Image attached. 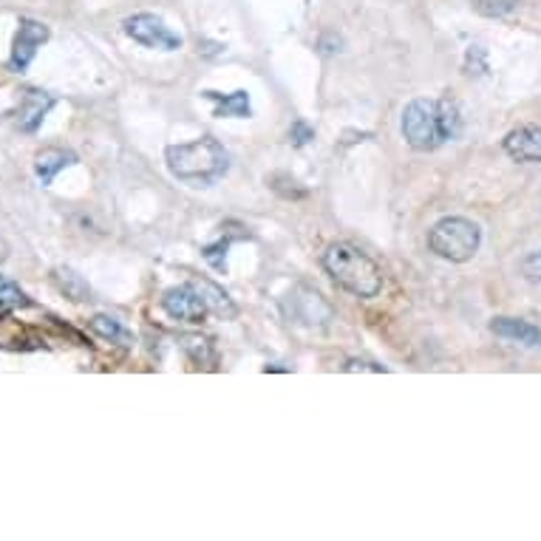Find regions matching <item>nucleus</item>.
<instances>
[{
	"label": "nucleus",
	"mask_w": 541,
	"mask_h": 541,
	"mask_svg": "<svg viewBox=\"0 0 541 541\" xmlns=\"http://www.w3.org/2000/svg\"><path fill=\"white\" fill-rule=\"evenodd\" d=\"M400 128L414 150H437L459 133V108L451 100L416 97L406 105Z\"/></svg>",
	"instance_id": "nucleus-1"
},
{
	"label": "nucleus",
	"mask_w": 541,
	"mask_h": 541,
	"mask_svg": "<svg viewBox=\"0 0 541 541\" xmlns=\"http://www.w3.org/2000/svg\"><path fill=\"white\" fill-rule=\"evenodd\" d=\"M165 162L170 174L179 182L190 184V188H210L230 167L227 150L222 148L219 139L213 136L193 139V142H184V145H170L165 150Z\"/></svg>",
	"instance_id": "nucleus-2"
},
{
	"label": "nucleus",
	"mask_w": 541,
	"mask_h": 541,
	"mask_svg": "<svg viewBox=\"0 0 541 541\" xmlns=\"http://www.w3.org/2000/svg\"><path fill=\"white\" fill-rule=\"evenodd\" d=\"M323 270L354 298H377L383 292V270L377 261L349 241H337L323 253Z\"/></svg>",
	"instance_id": "nucleus-3"
},
{
	"label": "nucleus",
	"mask_w": 541,
	"mask_h": 541,
	"mask_svg": "<svg viewBox=\"0 0 541 541\" xmlns=\"http://www.w3.org/2000/svg\"><path fill=\"white\" fill-rule=\"evenodd\" d=\"M479 244H482V230H479V224L459 219V215L437 222L428 233L431 253L445 261H454V264H465V261H471L479 250Z\"/></svg>",
	"instance_id": "nucleus-4"
},
{
	"label": "nucleus",
	"mask_w": 541,
	"mask_h": 541,
	"mask_svg": "<svg viewBox=\"0 0 541 541\" xmlns=\"http://www.w3.org/2000/svg\"><path fill=\"white\" fill-rule=\"evenodd\" d=\"M125 35L131 40H136L145 49H159V52H176L182 49V37L170 28L162 18L157 14H133V18L125 20Z\"/></svg>",
	"instance_id": "nucleus-5"
},
{
	"label": "nucleus",
	"mask_w": 541,
	"mask_h": 541,
	"mask_svg": "<svg viewBox=\"0 0 541 541\" xmlns=\"http://www.w3.org/2000/svg\"><path fill=\"white\" fill-rule=\"evenodd\" d=\"M162 309L174 320H182V323H202L210 315V309H207L205 298L198 295V289L193 287V281L165 289Z\"/></svg>",
	"instance_id": "nucleus-6"
},
{
	"label": "nucleus",
	"mask_w": 541,
	"mask_h": 541,
	"mask_svg": "<svg viewBox=\"0 0 541 541\" xmlns=\"http://www.w3.org/2000/svg\"><path fill=\"white\" fill-rule=\"evenodd\" d=\"M49 26L40 23V20H32V18H23L20 26H18V35H14V45H12V57H9V69L14 74H23L28 66H32V60L37 54L40 45L49 40Z\"/></svg>",
	"instance_id": "nucleus-7"
},
{
	"label": "nucleus",
	"mask_w": 541,
	"mask_h": 541,
	"mask_svg": "<svg viewBox=\"0 0 541 541\" xmlns=\"http://www.w3.org/2000/svg\"><path fill=\"white\" fill-rule=\"evenodd\" d=\"M505 153L513 162L541 165V125H519L502 142Z\"/></svg>",
	"instance_id": "nucleus-8"
},
{
	"label": "nucleus",
	"mask_w": 541,
	"mask_h": 541,
	"mask_svg": "<svg viewBox=\"0 0 541 541\" xmlns=\"http://www.w3.org/2000/svg\"><path fill=\"white\" fill-rule=\"evenodd\" d=\"M52 105H54L52 94H45V91H37V88H26L20 94L18 111H14V122L20 125V131L35 133L40 128V122L45 119V114L52 111Z\"/></svg>",
	"instance_id": "nucleus-9"
},
{
	"label": "nucleus",
	"mask_w": 541,
	"mask_h": 541,
	"mask_svg": "<svg viewBox=\"0 0 541 541\" xmlns=\"http://www.w3.org/2000/svg\"><path fill=\"white\" fill-rule=\"evenodd\" d=\"M289 298H292L289 301L292 303V318H298V323H306V327H323V323L332 320L327 315H318V309H329V312H332V306L323 301L318 292L298 287Z\"/></svg>",
	"instance_id": "nucleus-10"
},
{
	"label": "nucleus",
	"mask_w": 541,
	"mask_h": 541,
	"mask_svg": "<svg viewBox=\"0 0 541 541\" xmlns=\"http://www.w3.org/2000/svg\"><path fill=\"white\" fill-rule=\"evenodd\" d=\"M490 332L497 337H505V340H516V343H521V346H533V349L541 346V329L528 320H519V318H493Z\"/></svg>",
	"instance_id": "nucleus-11"
},
{
	"label": "nucleus",
	"mask_w": 541,
	"mask_h": 541,
	"mask_svg": "<svg viewBox=\"0 0 541 541\" xmlns=\"http://www.w3.org/2000/svg\"><path fill=\"white\" fill-rule=\"evenodd\" d=\"M77 162V157L71 150H63V148H43L40 153H37V159H35V170H37V179L43 182V184H52L54 179H57V174L63 167H69V165H74Z\"/></svg>",
	"instance_id": "nucleus-12"
},
{
	"label": "nucleus",
	"mask_w": 541,
	"mask_h": 541,
	"mask_svg": "<svg viewBox=\"0 0 541 541\" xmlns=\"http://www.w3.org/2000/svg\"><path fill=\"white\" fill-rule=\"evenodd\" d=\"M193 287L198 289V295L205 298L207 309H210V315L215 318H222V320H233L236 318V303L230 301L227 292L219 287V284H213V281H193Z\"/></svg>",
	"instance_id": "nucleus-13"
},
{
	"label": "nucleus",
	"mask_w": 541,
	"mask_h": 541,
	"mask_svg": "<svg viewBox=\"0 0 541 541\" xmlns=\"http://www.w3.org/2000/svg\"><path fill=\"white\" fill-rule=\"evenodd\" d=\"M205 97L215 102L213 117H236V119H246L250 111V94L246 91H233V94H219V91H205Z\"/></svg>",
	"instance_id": "nucleus-14"
},
{
	"label": "nucleus",
	"mask_w": 541,
	"mask_h": 541,
	"mask_svg": "<svg viewBox=\"0 0 541 541\" xmlns=\"http://www.w3.org/2000/svg\"><path fill=\"white\" fill-rule=\"evenodd\" d=\"M88 327L94 335H100L102 340H111V343L119 346H131V332L122 327L117 318H108V315H94L88 320Z\"/></svg>",
	"instance_id": "nucleus-15"
},
{
	"label": "nucleus",
	"mask_w": 541,
	"mask_h": 541,
	"mask_svg": "<svg viewBox=\"0 0 541 541\" xmlns=\"http://www.w3.org/2000/svg\"><path fill=\"white\" fill-rule=\"evenodd\" d=\"M54 284L63 289L71 301H85L88 292H91L88 284L74 270H54Z\"/></svg>",
	"instance_id": "nucleus-16"
},
{
	"label": "nucleus",
	"mask_w": 541,
	"mask_h": 541,
	"mask_svg": "<svg viewBox=\"0 0 541 541\" xmlns=\"http://www.w3.org/2000/svg\"><path fill=\"white\" fill-rule=\"evenodd\" d=\"M471 4L473 12L482 14V18H505L519 6V0H471Z\"/></svg>",
	"instance_id": "nucleus-17"
},
{
	"label": "nucleus",
	"mask_w": 541,
	"mask_h": 541,
	"mask_svg": "<svg viewBox=\"0 0 541 541\" xmlns=\"http://www.w3.org/2000/svg\"><path fill=\"white\" fill-rule=\"evenodd\" d=\"M28 303H32V301L26 298V292L18 284L6 281V278L0 275V306H4V309H20V306H28Z\"/></svg>",
	"instance_id": "nucleus-18"
},
{
	"label": "nucleus",
	"mask_w": 541,
	"mask_h": 541,
	"mask_svg": "<svg viewBox=\"0 0 541 541\" xmlns=\"http://www.w3.org/2000/svg\"><path fill=\"white\" fill-rule=\"evenodd\" d=\"M182 349L190 354L196 363H210L213 360V349H210V340L198 337V335H184L182 337Z\"/></svg>",
	"instance_id": "nucleus-19"
},
{
	"label": "nucleus",
	"mask_w": 541,
	"mask_h": 541,
	"mask_svg": "<svg viewBox=\"0 0 541 541\" xmlns=\"http://www.w3.org/2000/svg\"><path fill=\"white\" fill-rule=\"evenodd\" d=\"M227 250H230V241H219V244H210V246H205L202 250V255L210 261V264L219 270V272H224L227 270Z\"/></svg>",
	"instance_id": "nucleus-20"
},
{
	"label": "nucleus",
	"mask_w": 541,
	"mask_h": 541,
	"mask_svg": "<svg viewBox=\"0 0 541 541\" xmlns=\"http://www.w3.org/2000/svg\"><path fill=\"white\" fill-rule=\"evenodd\" d=\"M289 139H292V145H298V148H301V145H306V142H312V139H315V131L309 128L303 119H298L295 125H292V131H289Z\"/></svg>",
	"instance_id": "nucleus-21"
},
{
	"label": "nucleus",
	"mask_w": 541,
	"mask_h": 541,
	"mask_svg": "<svg viewBox=\"0 0 541 541\" xmlns=\"http://www.w3.org/2000/svg\"><path fill=\"white\" fill-rule=\"evenodd\" d=\"M343 372H385V366L372 363V360H346L343 363Z\"/></svg>",
	"instance_id": "nucleus-22"
},
{
	"label": "nucleus",
	"mask_w": 541,
	"mask_h": 541,
	"mask_svg": "<svg viewBox=\"0 0 541 541\" xmlns=\"http://www.w3.org/2000/svg\"><path fill=\"white\" fill-rule=\"evenodd\" d=\"M524 270H528L533 278H541V250H538V253H533L528 261H524Z\"/></svg>",
	"instance_id": "nucleus-23"
}]
</instances>
